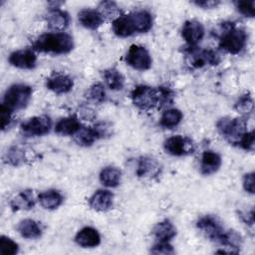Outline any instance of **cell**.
Listing matches in <instances>:
<instances>
[{
  "instance_id": "6da1fadb",
  "label": "cell",
  "mask_w": 255,
  "mask_h": 255,
  "mask_svg": "<svg viewBox=\"0 0 255 255\" xmlns=\"http://www.w3.org/2000/svg\"><path fill=\"white\" fill-rule=\"evenodd\" d=\"M113 32L119 37H128L134 33H145L152 27V16L146 10H136L121 15L113 21Z\"/></svg>"
},
{
  "instance_id": "7a4b0ae2",
  "label": "cell",
  "mask_w": 255,
  "mask_h": 255,
  "mask_svg": "<svg viewBox=\"0 0 255 255\" xmlns=\"http://www.w3.org/2000/svg\"><path fill=\"white\" fill-rule=\"evenodd\" d=\"M74 48V39L65 32L45 33L33 43V50L41 53L62 55L70 53Z\"/></svg>"
},
{
  "instance_id": "3957f363",
  "label": "cell",
  "mask_w": 255,
  "mask_h": 255,
  "mask_svg": "<svg viewBox=\"0 0 255 255\" xmlns=\"http://www.w3.org/2000/svg\"><path fill=\"white\" fill-rule=\"evenodd\" d=\"M247 43V34L244 29L234 23L224 25L223 33L219 40V47L229 54H239Z\"/></svg>"
},
{
  "instance_id": "277c9868",
  "label": "cell",
  "mask_w": 255,
  "mask_h": 255,
  "mask_svg": "<svg viewBox=\"0 0 255 255\" xmlns=\"http://www.w3.org/2000/svg\"><path fill=\"white\" fill-rule=\"evenodd\" d=\"M32 94L33 90L30 86L25 84H14L6 90L2 106L8 109L11 113L23 110L28 106Z\"/></svg>"
},
{
  "instance_id": "5b68a950",
  "label": "cell",
  "mask_w": 255,
  "mask_h": 255,
  "mask_svg": "<svg viewBox=\"0 0 255 255\" xmlns=\"http://www.w3.org/2000/svg\"><path fill=\"white\" fill-rule=\"evenodd\" d=\"M131 100L133 105L142 111L160 108L161 99L159 88L154 89L144 85L137 86L131 92Z\"/></svg>"
},
{
  "instance_id": "8992f818",
  "label": "cell",
  "mask_w": 255,
  "mask_h": 255,
  "mask_svg": "<svg viewBox=\"0 0 255 255\" xmlns=\"http://www.w3.org/2000/svg\"><path fill=\"white\" fill-rule=\"evenodd\" d=\"M217 129L230 143H238L241 136L247 131V122L244 118L220 119L216 124Z\"/></svg>"
},
{
  "instance_id": "52a82bcc",
  "label": "cell",
  "mask_w": 255,
  "mask_h": 255,
  "mask_svg": "<svg viewBox=\"0 0 255 255\" xmlns=\"http://www.w3.org/2000/svg\"><path fill=\"white\" fill-rule=\"evenodd\" d=\"M52 128V120L46 115L36 116L23 122L20 130L25 136H41L47 134Z\"/></svg>"
},
{
  "instance_id": "ba28073f",
  "label": "cell",
  "mask_w": 255,
  "mask_h": 255,
  "mask_svg": "<svg viewBox=\"0 0 255 255\" xmlns=\"http://www.w3.org/2000/svg\"><path fill=\"white\" fill-rule=\"evenodd\" d=\"M164 150L174 156H183L191 154L195 151L194 141L184 135H172L168 137L163 144Z\"/></svg>"
},
{
  "instance_id": "9c48e42d",
  "label": "cell",
  "mask_w": 255,
  "mask_h": 255,
  "mask_svg": "<svg viewBox=\"0 0 255 255\" xmlns=\"http://www.w3.org/2000/svg\"><path fill=\"white\" fill-rule=\"evenodd\" d=\"M126 63L138 71H145L151 67L152 59L148 51L140 45H131L125 57Z\"/></svg>"
},
{
  "instance_id": "30bf717a",
  "label": "cell",
  "mask_w": 255,
  "mask_h": 255,
  "mask_svg": "<svg viewBox=\"0 0 255 255\" xmlns=\"http://www.w3.org/2000/svg\"><path fill=\"white\" fill-rule=\"evenodd\" d=\"M197 228L211 241L220 243L223 235L225 233V229L222 226L221 222L217 217L213 215H205L198 219Z\"/></svg>"
},
{
  "instance_id": "8fae6325",
  "label": "cell",
  "mask_w": 255,
  "mask_h": 255,
  "mask_svg": "<svg viewBox=\"0 0 255 255\" xmlns=\"http://www.w3.org/2000/svg\"><path fill=\"white\" fill-rule=\"evenodd\" d=\"M188 59V63L192 68H201L207 64L217 66L221 62L220 55L212 49L190 50Z\"/></svg>"
},
{
  "instance_id": "7c38bea8",
  "label": "cell",
  "mask_w": 255,
  "mask_h": 255,
  "mask_svg": "<svg viewBox=\"0 0 255 255\" xmlns=\"http://www.w3.org/2000/svg\"><path fill=\"white\" fill-rule=\"evenodd\" d=\"M9 63L19 69H34L37 63V56L32 49H21L10 54Z\"/></svg>"
},
{
  "instance_id": "4fadbf2b",
  "label": "cell",
  "mask_w": 255,
  "mask_h": 255,
  "mask_svg": "<svg viewBox=\"0 0 255 255\" xmlns=\"http://www.w3.org/2000/svg\"><path fill=\"white\" fill-rule=\"evenodd\" d=\"M181 36L190 47L195 46L204 36V27L196 20L185 21L181 28Z\"/></svg>"
},
{
  "instance_id": "5bb4252c",
  "label": "cell",
  "mask_w": 255,
  "mask_h": 255,
  "mask_svg": "<svg viewBox=\"0 0 255 255\" xmlns=\"http://www.w3.org/2000/svg\"><path fill=\"white\" fill-rule=\"evenodd\" d=\"M46 86L55 94L61 95L66 94L72 90L74 86V81L66 74L55 72L47 79Z\"/></svg>"
},
{
  "instance_id": "9a60e30c",
  "label": "cell",
  "mask_w": 255,
  "mask_h": 255,
  "mask_svg": "<svg viewBox=\"0 0 255 255\" xmlns=\"http://www.w3.org/2000/svg\"><path fill=\"white\" fill-rule=\"evenodd\" d=\"M46 21L49 29L56 32H63L70 24V16L60 8H50L46 15Z\"/></svg>"
},
{
  "instance_id": "2e32d148",
  "label": "cell",
  "mask_w": 255,
  "mask_h": 255,
  "mask_svg": "<svg viewBox=\"0 0 255 255\" xmlns=\"http://www.w3.org/2000/svg\"><path fill=\"white\" fill-rule=\"evenodd\" d=\"M114 194L107 189L97 190L89 199L90 206L100 212H105L113 207Z\"/></svg>"
},
{
  "instance_id": "e0dca14e",
  "label": "cell",
  "mask_w": 255,
  "mask_h": 255,
  "mask_svg": "<svg viewBox=\"0 0 255 255\" xmlns=\"http://www.w3.org/2000/svg\"><path fill=\"white\" fill-rule=\"evenodd\" d=\"M161 171L160 163L153 157L143 156L138 160L136 175L144 178H154Z\"/></svg>"
},
{
  "instance_id": "ac0fdd59",
  "label": "cell",
  "mask_w": 255,
  "mask_h": 255,
  "mask_svg": "<svg viewBox=\"0 0 255 255\" xmlns=\"http://www.w3.org/2000/svg\"><path fill=\"white\" fill-rule=\"evenodd\" d=\"M75 241L81 247L92 248L100 245L101 235L94 227L86 226L76 234Z\"/></svg>"
},
{
  "instance_id": "d6986e66",
  "label": "cell",
  "mask_w": 255,
  "mask_h": 255,
  "mask_svg": "<svg viewBox=\"0 0 255 255\" xmlns=\"http://www.w3.org/2000/svg\"><path fill=\"white\" fill-rule=\"evenodd\" d=\"M221 156L212 150H205L201 155L200 172L204 175L215 173L221 166Z\"/></svg>"
},
{
  "instance_id": "ffe728a7",
  "label": "cell",
  "mask_w": 255,
  "mask_h": 255,
  "mask_svg": "<svg viewBox=\"0 0 255 255\" xmlns=\"http://www.w3.org/2000/svg\"><path fill=\"white\" fill-rule=\"evenodd\" d=\"M78 20L80 24L90 30L98 29L105 21L101 13L96 9H83L78 13Z\"/></svg>"
},
{
  "instance_id": "44dd1931",
  "label": "cell",
  "mask_w": 255,
  "mask_h": 255,
  "mask_svg": "<svg viewBox=\"0 0 255 255\" xmlns=\"http://www.w3.org/2000/svg\"><path fill=\"white\" fill-rule=\"evenodd\" d=\"M35 205V198L33 190L25 189L15 195L10 201V207L13 211L29 210Z\"/></svg>"
},
{
  "instance_id": "7402d4cb",
  "label": "cell",
  "mask_w": 255,
  "mask_h": 255,
  "mask_svg": "<svg viewBox=\"0 0 255 255\" xmlns=\"http://www.w3.org/2000/svg\"><path fill=\"white\" fill-rule=\"evenodd\" d=\"M82 128L80 121L75 116H70L61 119L55 126V132L59 135L76 134Z\"/></svg>"
},
{
  "instance_id": "603a6c76",
  "label": "cell",
  "mask_w": 255,
  "mask_h": 255,
  "mask_svg": "<svg viewBox=\"0 0 255 255\" xmlns=\"http://www.w3.org/2000/svg\"><path fill=\"white\" fill-rule=\"evenodd\" d=\"M38 201L45 209L53 210L58 208L64 201V197L59 190L49 189L38 195Z\"/></svg>"
},
{
  "instance_id": "cb8c5ba5",
  "label": "cell",
  "mask_w": 255,
  "mask_h": 255,
  "mask_svg": "<svg viewBox=\"0 0 255 255\" xmlns=\"http://www.w3.org/2000/svg\"><path fill=\"white\" fill-rule=\"evenodd\" d=\"M17 230L20 235L26 239H37L42 235V228L40 224L34 219H24L19 222Z\"/></svg>"
},
{
  "instance_id": "d4e9b609",
  "label": "cell",
  "mask_w": 255,
  "mask_h": 255,
  "mask_svg": "<svg viewBox=\"0 0 255 255\" xmlns=\"http://www.w3.org/2000/svg\"><path fill=\"white\" fill-rule=\"evenodd\" d=\"M152 233L159 242H168L176 235V228L169 220L165 219L153 227Z\"/></svg>"
},
{
  "instance_id": "484cf974",
  "label": "cell",
  "mask_w": 255,
  "mask_h": 255,
  "mask_svg": "<svg viewBox=\"0 0 255 255\" xmlns=\"http://www.w3.org/2000/svg\"><path fill=\"white\" fill-rule=\"evenodd\" d=\"M3 160L5 163L13 165V166H19L21 164H24L28 160L27 152L25 149L19 145H13L11 146L4 154Z\"/></svg>"
},
{
  "instance_id": "4316f807",
  "label": "cell",
  "mask_w": 255,
  "mask_h": 255,
  "mask_svg": "<svg viewBox=\"0 0 255 255\" xmlns=\"http://www.w3.org/2000/svg\"><path fill=\"white\" fill-rule=\"evenodd\" d=\"M99 138L100 135L95 127H83L75 134V141L81 146H90Z\"/></svg>"
},
{
  "instance_id": "83f0119b",
  "label": "cell",
  "mask_w": 255,
  "mask_h": 255,
  "mask_svg": "<svg viewBox=\"0 0 255 255\" xmlns=\"http://www.w3.org/2000/svg\"><path fill=\"white\" fill-rule=\"evenodd\" d=\"M122 178V171L115 166H106L100 172V181L108 187H117Z\"/></svg>"
},
{
  "instance_id": "f1b7e54d",
  "label": "cell",
  "mask_w": 255,
  "mask_h": 255,
  "mask_svg": "<svg viewBox=\"0 0 255 255\" xmlns=\"http://www.w3.org/2000/svg\"><path fill=\"white\" fill-rule=\"evenodd\" d=\"M104 80L107 86L113 91H119L124 88L125 78L122 73L116 68L107 69L104 72Z\"/></svg>"
},
{
  "instance_id": "f546056e",
  "label": "cell",
  "mask_w": 255,
  "mask_h": 255,
  "mask_svg": "<svg viewBox=\"0 0 255 255\" xmlns=\"http://www.w3.org/2000/svg\"><path fill=\"white\" fill-rule=\"evenodd\" d=\"M183 115L177 109H168L161 115L159 125L164 128H172L176 127L182 120Z\"/></svg>"
},
{
  "instance_id": "4dcf8cb0",
  "label": "cell",
  "mask_w": 255,
  "mask_h": 255,
  "mask_svg": "<svg viewBox=\"0 0 255 255\" xmlns=\"http://www.w3.org/2000/svg\"><path fill=\"white\" fill-rule=\"evenodd\" d=\"M98 8H99L98 11L101 13V15L104 17V19L105 18L113 19V21H114L119 16H121V10H120L119 6L113 1L101 2Z\"/></svg>"
},
{
  "instance_id": "1f68e13d",
  "label": "cell",
  "mask_w": 255,
  "mask_h": 255,
  "mask_svg": "<svg viewBox=\"0 0 255 255\" xmlns=\"http://www.w3.org/2000/svg\"><path fill=\"white\" fill-rule=\"evenodd\" d=\"M234 109L242 115L251 114L254 110V102L252 97L249 94L242 95L234 104Z\"/></svg>"
},
{
  "instance_id": "d6a6232c",
  "label": "cell",
  "mask_w": 255,
  "mask_h": 255,
  "mask_svg": "<svg viewBox=\"0 0 255 255\" xmlns=\"http://www.w3.org/2000/svg\"><path fill=\"white\" fill-rule=\"evenodd\" d=\"M88 99L96 104H102L106 101L107 95L106 91L104 89V86L100 83L94 84L89 90H88Z\"/></svg>"
},
{
  "instance_id": "836d02e7",
  "label": "cell",
  "mask_w": 255,
  "mask_h": 255,
  "mask_svg": "<svg viewBox=\"0 0 255 255\" xmlns=\"http://www.w3.org/2000/svg\"><path fill=\"white\" fill-rule=\"evenodd\" d=\"M19 251L18 244L11 238L2 235L0 237V253L3 255H15Z\"/></svg>"
},
{
  "instance_id": "e575fe53",
  "label": "cell",
  "mask_w": 255,
  "mask_h": 255,
  "mask_svg": "<svg viewBox=\"0 0 255 255\" xmlns=\"http://www.w3.org/2000/svg\"><path fill=\"white\" fill-rule=\"evenodd\" d=\"M234 5L239 13H241L245 17H254V7H255V1H235Z\"/></svg>"
},
{
  "instance_id": "d590c367",
  "label": "cell",
  "mask_w": 255,
  "mask_h": 255,
  "mask_svg": "<svg viewBox=\"0 0 255 255\" xmlns=\"http://www.w3.org/2000/svg\"><path fill=\"white\" fill-rule=\"evenodd\" d=\"M238 144L247 151L254 150V131H246L238 141Z\"/></svg>"
},
{
  "instance_id": "8d00e7d4",
  "label": "cell",
  "mask_w": 255,
  "mask_h": 255,
  "mask_svg": "<svg viewBox=\"0 0 255 255\" xmlns=\"http://www.w3.org/2000/svg\"><path fill=\"white\" fill-rule=\"evenodd\" d=\"M150 252L153 253V254L167 255V254H173L174 249L168 242H158L157 244L152 246Z\"/></svg>"
},
{
  "instance_id": "74e56055",
  "label": "cell",
  "mask_w": 255,
  "mask_h": 255,
  "mask_svg": "<svg viewBox=\"0 0 255 255\" xmlns=\"http://www.w3.org/2000/svg\"><path fill=\"white\" fill-rule=\"evenodd\" d=\"M0 114H1V127H2V130H5L11 123V119H12V114L8 109H6L5 107H3L1 105L0 107Z\"/></svg>"
},
{
  "instance_id": "f35d334b",
  "label": "cell",
  "mask_w": 255,
  "mask_h": 255,
  "mask_svg": "<svg viewBox=\"0 0 255 255\" xmlns=\"http://www.w3.org/2000/svg\"><path fill=\"white\" fill-rule=\"evenodd\" d=\"M242 184L245 191L253 194L254 193V172H249L244 174Z\"/></svg>"
},
{
  "instance_id": "ab89813d",
  "label": "cell",
  "mask_w": 255,
  "mask_h": 255,
  "mask_svg": "<svg viewBox=\"0 0 255 255\" xmlns=\"http://www.w3.org/2000/svg\"><path fill=\"white\" fill-rule=\"evenodd\" d=\"M193 4H195L198 7L204 8V9H211L216 7L220 2L219 1H213V0H196L192 2Z\"/></svg>"
},
{
  "instance_id": "60d3db41",
  "label": "cell",
  "mask_w": 255,
  "mask_h": 255,
  "mask_svg": "<svg viewBox=\"0 0 255 255\" xmlns=\"http://www.w3.org/2000/svg\"><path fill=\"white\" fill-rule=\"evenodd\" d=\"M239 216L241 217V219L249 225H253L254 223V215H253V209H251L249 212H239Z\"/></svg>"
}]
</instances>
